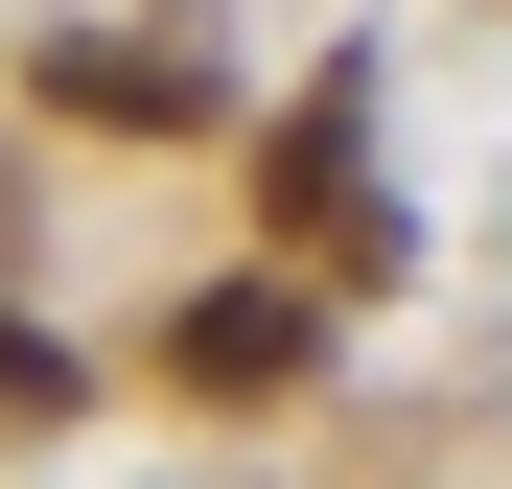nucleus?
Here are the masks:
<instances>
[{
  "label": "nucleus",
  "instance_id": "7ed1b4c3",
  "mask_svg": "<svg viewBox=\"0 0 512 489\" xmlns=\"http://www.w3.org/2000/svg\"><path fill=\"white\" fill-rule=\"evenodd\" d=\"M24 94L94 117V140H210V47H163V24H47Z\"/></svg>",
  "mask_w": 512,
  "mask_h": 489
},
{
  "label": "nucleus",
  "instance_id": "f03ea898",
  "mask_svg": "<svg viewBox=\"0 0 512 489\" xmlns=\"http://www.w3.org/2000/svg\"><path fill=\"white\" fill-rule=\"evenodd\" d=\"M163 373H187L210 420H280V396L326 373V280H210L187 326H163Z\"/></svg>",
  "mask_w": 512,
  "mask_h": 489
},
{
  "label": "nucleus",
  "instance_id": "f257e3e1",
  "mask_svg": "<svg viewBox=\"0 0 512 489\" xmlns=\"http://www.w3.org/2000/svg\"><path fill=\"white\" fill-rule=\"evenodd\" d=\"M256 210H280L326 280H396V210H373V70H303V94H280V140H256Z\"/></svg>",
  "mask_w": 512,
  "mask_h": 489
}]
</instances>
